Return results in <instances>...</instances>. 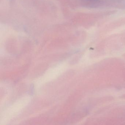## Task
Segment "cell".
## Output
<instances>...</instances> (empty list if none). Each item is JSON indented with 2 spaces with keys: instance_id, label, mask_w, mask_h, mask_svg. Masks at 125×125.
Returning a JSON list of instances; mask_svg holds the SVG:
<instances>
[]
</instances>
